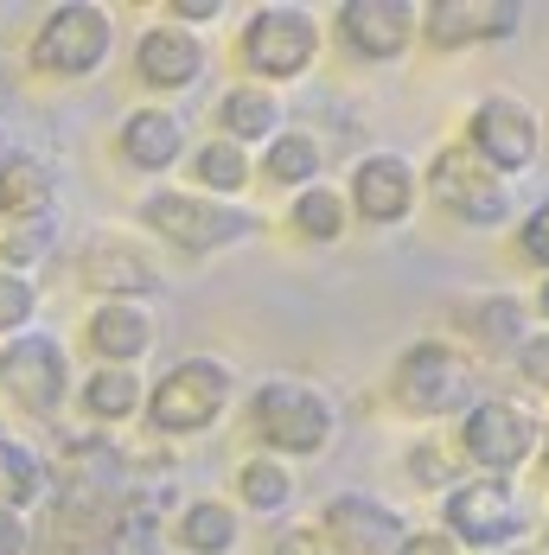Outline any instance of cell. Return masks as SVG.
Segmentation results:
<instances>
[{"label":"cell","mask_w":549,"mask_h":555,"mask_svg":"<svg viewBox=\"0 0 549 555\" xmlns=\"http://www.w3.org/2000/svg\"><path fill=\"white\" fill-rule=\"evenodd\" d=\"M77 281H84L97 300H141V307L166 287L161 262L148 256V243H141V236H122V230H97V236L84 243Z\"/></svg>","instance_id":"obj_12"},{"label":"cell","mask_w":549,"mask_h":555,"mask_svg":"<svg viewBox=\"0 0 549 555\" xmlns=\"http://www.w3.org/2000/svg\"><path fill=\"white\" fill-rule=\"evenodd\" d=\"M58 236H64V218H58V211H39V218H13V223H0V269L26 275V269L52 262Z\"/></svg>","instance_id":"obj_30"},{"label":"cell","mask_w":549,"mask_h":555,"mask_svg":"<svg viewBox=\"0 0 549 555\" xmlns=\"http://www.w3.org/2000/svg\"><path fill=\"white\" fill-rule=\"evenodd\" d=\"M237 402V371L212 358V351H192L179 358L173 371H161V384L148 389V428L161 441H192V435H212L224 422V409Z\"/></svg>","instance_id":"obj_3"},{"label":"cell","mask_w":549,"mask_h":555,"mask_svg":"<svg viewBox=\"0 0 549 555\" xmlns=\"http://www.w3.org/2000/svg\"><path fill=\"white\" fill-rule=\"evenodd\" d=\"M71 351H64V338L52 333H20V338H0V396L26 415V422H52L58 409L71 402Z\"/></svg>","instance_id":"obj_10"},{"label":"cell","mask_w":549,"mask_h":555,"mask_svg":"<svg viewBox=\"0 0 549 555\" xmlns=\"http://www.w3.org/2000/svg\"><path fill=\"white\" fill-rule=\"evenodd\" d=\"M537 460H544V479H549V441H544V447H537Z\"/></svg>","instance_id":"obj_41"},{"label":"cell","mask_w":549,"mask_h":555,"mask_svg":"<svg viewBox=\"0 0 549 555\" xmlns=\"http://www.w3.org/2000/svg\"><path fill=\"white\" fill-rule=\"evenodd\" d=\"M256 172L274 179L281 192H301V185H314V179L327 172V147H320V134H307V128H294V121H288L274 141L256 147Z\"/></svg>","instance_id":"obj_24"},{"label":"cell","mask_w":549,"mask_h":555,"mask_svg":"<svg viewBox=\"0 0 549 555\" xmlns=\"http://www.w3.org/2000/svg\"><path fill=\"white\" fill-rule=\"evenodd\" d=\"M416 198H422V179H416V160H409V154L371 147V154H358V160H352L345 205H352V218H358V223H378V230L409 223Z\"/></svg>","instance_id":"obj_14"},{"label":"cell","mask_w":549,"mask_h":555,"mask_svg":"<svg viewBox=\"0 0 549 555\" xmlns=\"http://www.w3.org/2000/svg\"><path fill=\"white\" fill-rule=\"evenodd\" d=\"M230 492H237V511H250V517H281L288 504H294V473L269 460V453H243L237 460V473H230Z\"/></svg>","instance_id":"obj_26"},{"label":"cell","mask_w":549,"mask_h":555,"mask_svg":"<svg viewBox=\"0 0 549 555\" xmlns=\"http://www.w3.org/2000/svg\"><path fill=\"white\" fill-rule=\"evenodd\" d=\"M390 396H396L403 415H416V422L467 415V409H473V364H467V351L447 345V338H416V345L396 351Z\"/></svg>","instance_id":"obj_7"},{"label":"cell","mask_w":549,"mask_h":555,"mask_svg":"<svg viewBox=\"0 0 549 555\" xmlns=\"http://www.w3.org/2000/svg\"><path fill=\"white\" fill-rule=\"evenodd\" d=\"M84 345L97 364H115V371H135L154 345H161V326L141 300H97L84 313Z\"/></svg>","instance_id":"obj_19"},{"label":"cell","mask_w":549,"mask_h":555,"mask_svg":"<svg viewBox=\"0 0 549 555\" xmlns=\"http://www.w3.org/2000/svg\"><path fill=\"white\" fill-rule=\"evenodd\" d=\"M0 555H33V524L0 504Z\"/></svg>","instance_id":"obj_37"},{"label":"cell","mask_w":549,"mask_h":555,"mask_svg":"<svg viewBox=\"0 0 549 555\" xmlns=\"http://www.w3.org/2000/svg\"><path fill=\"white\" fill-rule=\"evenodd\" d=\"M141 555H179V550H141Z\"/></svg>","instance_id":"obj_42"},{"label":"cell","mask_w":549,"mask_h":555,"mask_svg":"<svg viewBox=\"0 0 549 555\" xmlns=\"http://www.w3.org/2000/svg\"><path fill=\"white\" fill-rule=\"evenodd\" d=\"M243 543V511L230 499H186L173 517V550L179 555H230Z\"/></svg>","instance_id":"obj_23"},{"label":"cell","mask_w":549,"mask_h":555,"mask_svg":"<svg viewBox=\"0 0 549 555\" xmlns=\"http://www.w3.org/2000/svg\"><path fill=\"white\" fill-rule=\"evenodd\" d=\"M460 147H467L486 172H498V179L511 185L518 172H531L537 160H544V115L531 109L524 96H511V90H493V96L473 103Z\"/></svg>","instance_id":"obj_8"},{"label":"cell","mask_w":549,"mask_h":555,"mask_svg":"<svg viewBox=\"0 0 549 555\" xmlns=\"http://www.w3.org/2000/svg\"><path fill=\"white\" fill-rule=\"evenodd\" d=\"M33 320H39V281L0 269V338L33 333Z\"/></svg>","instance_id":"obj_31"},{"label":"cell","mask_w":549,"mask_h":555,"mask_svg":"<svg viewBox=\"0 0 549 555\" xmlns=\"http://www.w3.org/2000/svg\"><path fill=\"white\" fill-rule=\"evenodd\" d=\"M161 13H173V26H186V33H205V26H218L224 13V0H166Z\"/></svg>","instance_id":"obj_35"},{"label":"cell","mask_w":549,"mask_h":555,"mask_svg":"<svg viewBox=\"0 0 549 555\" xmlns=\"http://www.w3.org/2000/svg\"><path fill=\"white\" fill-rule=\"evenodd\" d=\"M71 396H77V415H84L90 428H122V422H135V415H141L148 384H141V371L97 364V371H84V377H77Z\"/></svg>","instance_id":"obj_22"},{"label":"cell","mask_w":549,"mask_h":555,"mask_svg":"<svg viewBox=\"0 0 549 555\" xmlns=\"http://www.w3.org/2000/svg\"><path fill=\"white\" fill-rule=\"evenodd\" d=\"M396 555H460V550H454V537H441V530H409Z\"/></svg>","instance_id":"obj_38"},{"label":"cell","mask_w":549,"mask_h":555,"mask_svg":"<svg viewBox=\"0 0 549 555\" xmlns=\"http://www.w3.org/2000/svg\"><path fill=\"white\" fill-rule=\"evenodd\" d=\"M288 128V103H281V90L269 83H230L218 96V134L224 141H237V147H263Z\"/></svg>","instance_id":"obj_20"},{"label":"cell","mask_w":549,"mask_h":555,"mask_svg":"<svg viewBox=\"0 0 549 555\" xmlns=\"http://www.w3.org/2000/svg\"><path fill=\"white\" fill-rule=\"evenodd\" d=\"M52 466H46V453L33 441H13V435H0V504L7 511H33V504L52 499Z\"/></svg>","instance_id":"obj_27"},{"label":"cell","mask_w":549,"mask_h":555,"mask_svg":"<svg viewBox=\"0 0 549 555\" xmlns=\"http://www.w3.org/2000/svg\"><path fill=\"white\" fill-rule=\"evenodd\" d=\"M537 447H544V422L511 396H473V409L460 415V460L493 479H511L524 460H537Z\"/></svg>","instance_id":"obj_11"},{"label":"cell","mask_w":549,"mask_h":555,"mask_svg":"<svg viewBox=\"0 0 549 555\" xmlns=\"http://www.w3.org/2000/svg\"><path fill=\"white\" fill-rule=\"evenodd\" d=\"M422 179V192H429V205H435L441 218L467 223V230H498V223H511V185L486 172L460 141H441L435 160L416 172Z\"/></svg>","instance_id":"obj_9"},{"label":"cell","mask_w":549,"mask_h":555,"mask_svg":"<svg viewBox=\"0 0 549 555\" xmlns=\"http://www.w3.org/2000/svg\"><path fill=\"white\" fill-rule=\"evenodd\" d=\"M269 555H332V543L320 537V524H288L269 543Z\"/></svg>","instance_id":"obj_36"},{"label":"cell","mask_w":549,"mask_h":555,"mask_svg":"<svg viewBox=\"0 0 549 555\" xmlns=\"http://www.w3.org/2000/svg\"><path fill=\"white\" fill-rule=\"evenodd\" d=\"M403 466H409V479H416L422 492H447V486H454V447L447 441H416L403 453Z\"/></svg>","instance_id":"obj_32"},{"label":"cell","mask_w":549,"mask_h":555,"mask_svg":"<svg viewBox=\"0 0 549 555\" xmlns=\"http://www.w3.org/2000/svg\"><path fill=\"white\" fill-rule=\"evenodd\" d=\"M288 230H294L301 243H339V236L352 230V205H345V192L327 185V179L288 192Z\"/></svg>","instance_id":"obj_28"},{"label":"cell","mask_w":549,"mask_h":555,"mask_svg":"<svg viewBox=\"0 0 549 555\" xmlns=\"http://www.w3.org/2000/svg\"><path fill=\"white\" fill-rule=\"evenodd\" d=\"M186 147H192V134H186V121L179 109H166V103H141V109L122 115V128H115V154H122V167H135L141 179H161L186 160Z\"/></svg>","instance_id":"obj_18"},{"label":"cell","mask_w":549,"mask_h":555,"mask_svg":"<svg viewBox=\"0 0 549 555\" xmlns=\"http://www.w3.org/2000/svg\"><path fill=\"white\" fill-rule=\"evenodd\" d=\"M518 256H524L531 269H544V275H549V198H544V205H531V211L518 218Z\"/></svg>","instance_id":"obj_33"},{"label":"cell","mask_w":549,"mask_h":555,"mask_svg":"<svg viewBox=\"0 0 549 555\" xmlns=\"http://www.w3.org/2000/svg\"><path fill=\"white\" fill-rule=\"evenodd\" d=\"M7 154H13V134H7V128H0V167H7Z\"/></svg>","instance_id":"obj_40"},{"label":"cell","mask_w":549,"mask_h":555,"mask_svg":"<svg viewBox=\"0 0 549 555\" xmlns=\"http://www.w3.org/2000/svg\"><path fill=\"white\" fill-rule=\"evenodd\" d=\"M135 218L148 223L161 243L186 249V256H218V249H237V243H250V236L263 230L256 211L224 205V198H205V192H192V185H148L141 205H135Z\"/></svg>","instance_id":"obj_2"},{"label":"cell","mask_w":549,"mask_h":555,"mask_svg":"<svg viewBox=\"0 0 549 555\" xmlns=\"http://www.w3.org/2000/svg\"><path fill=\"white\" fill-rule=\"evenodd\" d=\"M460 333L473 338L486 358H505V351H518L524 345V300L518 294H480V300H467V320H460Z\"/></svg>","instance_id":"obj_29"},{"label":"cell","mask_w":549,"mask_h":555,"mask_svg":"<svg viewBox=\"0 0 549 555\" xmlns=\"http://www.w3.org/2000/svg\"><path fill=\"white\" fill-rule=\"evenodd\" d=\"M524 33V7L518 0H435L416 13V39H429L435 52H473V46H505Z\"/></svg>","instance_id":"obj_13"},{"label":"cell","mask_w":549,"mask_h":555,"mask_svg":"<svg viewBox=\"0 0 549 555\" xmlns=\"http://www.w3.org/2000/svg\"><path fill=\"white\" fill-rule=\"evenodd\" d=\"M320 537L332 543V555H396L403 550V511H390L384 499L371 492H332L320 504Z\"/></svg>","instance_id":"obj_15"},{"label":"cell","mask_w":549,"mask_h":555,"mask_svg":"<svg viewBox=\"0 0 549 555\" xmlns=\"http://www.w3.org/2000/svg\"><path fill=\"white\" fill-rule=\"evenodd\" d=\"M441 537H454L460 555H505L524 537V504H518V479H493V473H473V479H454L441 492Z\"/></svg>","instance_id":"obj_4"},{"label":"cell","mask_w":549,"mask_h":555,"mask_svg":"<svg viewBox=\"0 0 549 555\" xmlns=\"http://www.w3.org/2000/svg\"><path fill=\"white\" fill-rule=\"evenodd\" d=\"M511 364H518V377H524L531 389H549V326L524 333V345L511 351Z\"/></svg>","instance_id":"obj_34"},{"label":"cell","mask_w":549,"mask_h":555,"mask_svg":"<svg viewBox=\"0 0 549 555\" xmlns=\"http://www.w3.org/2000/svg\"><path fill=\"white\" fill-rule=\"evenodd\" d=\"M186 167H192V192H205V198H224V205H237V192H250V147H237V141H199V147H186Z\"/></svg>","instance_id":"obj_25"},{"label":"cell","mask_w":549,"mask_h":555,"mask_svg":"<svg viewBox=\"0 0 549 555\" xmlns=\"http://www.w3.org/2000/svg\"><path fill=\"white\" fill-rule=\"evenodd\" d=\"M320 46H327L320 20L307 7H288V0L256 7L243 20V33H237V57L250 70V83H269V90L274 83H301L320 64Z\"/></svg>","instance_id":"obj_5"},{"label":"cell","mask_w":549,"mask_h":555,"mask_svg":"<svg viewBox=\"0 0 549 555\" xmlns=\"http://www.w3.org/2000/svg\"><path fill=\"white\" fill-rule=\"evenodd\" d=\"M205 70H212L205 33H186V26H173V20H154V26H141V39H135V77H141L148 90H161V96H179V90L205 83Z\"/></svg>","instance_id":"obj_17"},{"label":"cell","mask_w":549,"mask_h":555,"mask_svg":"<svg viewBox=\"0 0 549 555\" xmlns=\"http://www.w3.org/2000/svg\"><path fill=\"white\" fill-rule=\"evenodd\" d=\"M115 52V13L97 7V0H64L39 20L33 46H26V64L39 77H58V83H84L97 77Z\"/></svg>","instance_id":"obj_6"},{"label":"cell","mask_w":549,"mask_h":555,"mask_svg":"<svg viewBox=\"0 0 549 555\" xmlns=\"http://www.w3.org/2000/svg\"><path fill=\"white\" fill-rule=\"evenodd\" d=\"M416 13L422 7H409V0H345L332 13V33H339L345 52L365 57V64H396L416 46Z\"/></svg>","instance_id":"obj_16"},{"label":"cell","mask_w":549,"mask_h":555,"mask_svg":"<svg viewBox=\"0 0 549 555\" xmlns=\"http://www.w3.org/2000/svg\"><path fill=\"white\" fill-rule=\"evenodd\" d=\"M537 313H544V326H549V275L537 281Z\"/></svg>","instance_id":"obj_39"},{"label":"cell","mask_w":549,"mask_h":555,"mask_svg":"<svg viewBox=\"0 0 549 555\" xmlns=\"http://www.w3.org/2000/svg\"><path fill=\"white\" fill-rule=\"evenodd\" d=\"M250 435L263 441L269 460H314L339 435V402L307 377H269L250 396Z\"/></svg>","instance_id":"obj_1"},{"label":"cell","mask_w":549,"mask_h":555,"mask_svg":"<svg viewBox=\"0 0 549 555\" xmlns=\"http://www.w3.org/2000/svg\"><path fill=\"white\" fill-rule=\"evenodd\" d=\"M58 179H64V172H58L52 154L13 147V154H7V167H0V223L58 211Z\"/></svg>","instance_id":"obj_21"}]
</instances>
